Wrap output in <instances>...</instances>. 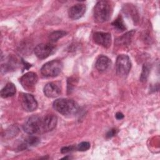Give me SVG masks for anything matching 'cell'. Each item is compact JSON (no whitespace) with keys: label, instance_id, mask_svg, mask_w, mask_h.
I'll return each mask as SVG.
<instances>
[{"label":"cell","instance_id":"6da1fadb","mask_svg":"<svg viewBox=\"0 0 160 160\" xmlns=\"http://www.w3.org/2000/svg\"><path fill=\"white\" fill-rule=\"evenodd\" d=\"M53 108L63 116L76 114L79 109L78 104L73 100L61 98L55 100L52 104Z\"/></svg>","mask_w":160,"mask_h":160},{"label":"cell","instance_id":"7a4b0ae2","mask_svg":"<svg viewBox=\"0 0 160 160\" xmlns=\"http://www.w3.org/2000/svg\"><path fill=\"white\" fill-rule=\"evenodd\" d=\"M112 8L108 1L97 2L94 8V18L96 22L102 23L108 21L111 14Z\"/></svg>","mask_w":160,"mask_h":160},{"label":"cell","instance_id":"3957f363","mask_svg":"<svg viewBox=\"0 0 160 160\" xmlns=\"http://www.w3.org/2000/svg\"><path fill=\"white\" fill-rule=\"evenodd\" d=\"M62 69V63L59 60H52L45 63L41 69V74L45 77H56Z\"/></svg>","mask_w":160,"mask_h":160},{"label":"cell","instance_id":"277c9868","mask_svg":"<svg viewBox=\"0 0 160 160\" xmlns=\"http://www.w3.org/2000/svg\"><path fill=\"white\" fill-rule=\"evenodd\" d=\"M131 63L129 56L126 54H120L117 57L116 62V74L120 76H126L129 72Z\"/></svg>","mask_w":160,"mask_h":160},{"label":"cell","instance_id":"5b68a950","mask_svg":"<svg viewBox=\"0 0 160 160\" xmlns=\"http://www.w3.org/2000/svg\"><path fill=\"white\" fill-rule=\"evenodd\" d=\"M41 117L33 115L29 117L24 123L22 128L24 132L29 134L40 133Z\"/></svg>","mask_w":160,"mask_h":160},{"label":"cell","instance_id":"8992f818","mask_svg":"<svg viewBox=\"0 0 160 160\" xmlns=\"http://www.w3.org/2000/svg\"><path fill=\"white\" fill-rule=\"evenodd\" d=\"M19 81L24 89L33 91L38 82V76L35 72H28L21 76Z\"/></svg>","mask_w":160,"mask_h":160},{"label":"cell","instance_id":"52a82bcc","mask_svg":"<svg viewBox=\"0 0 160 160\" xmlns=\"http://www.w3.org/2000/svg\"><path fill=\"white\" fill-rule=\"evenodd\" d=\"M58 122L56 116L53 114H48L41 117V132L40 133L47 132L54 129Z\"/></svg>","mask_w":160,"mask_h":160},{"label":"cell","instance_id":"ba28073f","mask_svg":"<svg viewBox=\"0 0 160 160\" xmlns=\"http://www.w3.org/2000/svg\"><path fill=\"white\" fill-rule=\"evenodd\" d=\"M21 106L24 110L28 112H31L38 108V102L35 98L30 94H22L21 98Z\"/></svg>","mask_w":160,"mask_h":160},{"label":"cell","instance_id":"9c48e42d","mask_svg":"<svg viewBox=\"0 0 160 160\" xmlns=\"http://www.w3.org/2000/svg\"><path fill=\"white\" fill-rule=\"evenodd\" d=\"M54 49V47L52 44L49 43H41L35 47L34 52L39 59H43L51 55Z\"/></svg>","mask_w":160,"mask_h":160},{"label":"cell","instance_id":"30bf717a","mask_svg":"<svg viewBox=\"0 0 160 160\" xmlns=\"http://www.w3.org/2000/svg\"><path fill=\"white\" fill-rule=\"evenodd\" d=\"M93 40L96 44L108 48L111 44V36L108 32H96L93 34Z\"/></svg>","mask_w":160,"mask_h":160},{"label":"cell","instance_id":"8fae6325","mask_svg":"<svg viewBox=\"0 0 160 160\" xmlns=\"http://www.w3.org/2000/svg\"><path fill=\"white\" fill-rule=\"evenodd\" d=\"M86 12V6L84 4H76L71 6L68 10L69 17L72 19H78Z\"/></svg>","mask_w":160,"mask_h":160},{"label":"cell","instance_id":"7c38bea8","mask_svg":"<svg viewBox=\"0 0 160 160\" xmlns=\"http://www.w3.org/2000/svg\"><path fill=\"white\" fill-rule=\"evenodd\" d=\"M43 92L46 97L49 98H54L60 94L61 89L54 82H49L44 87Z\"/></svg>","mask_w":160,"mask_h":160},{"label":"cell","instance_id":"4fadbf2b","mask_svg":"<svg viewBox=\"0 0 160 160\" xmlns=\"http://www.w3.org/2000/svg\"><path fill=\"white\" fill-rule=\"evenodd\" d=\"M111 64L110 59L106 56H100L96 60L95 66L96 69L100 71L106 70Z\"/></svg>","mask_w":160,"mask_h":160},{"label":"cell","instance_id":"5bb4252c","mask_svg":"<svg viewBox=\"0 0 160 160\" xmlns=\"http://www.w3.org/2000/svg\"><path fill=\"white\" fill-rule=\"evenodd\" d=\"M16 93V87L11 83L8 82L1 91V96L3 98H7L12 96Z\"/></svg>","mask_w":160,"mask_h":160},{"label":"cell","instance_id":"9a60e30c","mask_svg":"<svg viewBox=\"0 0 160 160\" xmlns=\"http://www.w3.org/2000/svg\"><path fill=\"white\" fill-rule=\"evenodd\" d=\"M39 142V139L38 137L36 136H29L28 138L26 139L24 143H22L19 149L21 150H23L26 149L28 146H36Z\"/></svg>","mask_w":160,"mask_h":160},{"label":"cell","instance_id":"2e32d148","mask_svg":"<svg viewBox=\"0 0 160 160\" xmlns=\"http://www.w3.org/2000/svg\"><path fill=\"white\" fill-rule=\"evenodd\" d=\"M66 34H67V32L64 31H61V30L56 31L50 34V35L49 36V39L51 42H56L58 39L65 36L66 35Z\"/></svg>","mask_w":160,"mask_h":160},{"label":"cell","instance_id":"e0dca14e","mask_svg":"<svg viewBox=\"0 0 160 160\" xmlns=\"http://www.w3.org/2000/svg\"><path fill=\"white\" fill-rule=\"evenodd\" d=\"M112 25L119 31H124L126 29V26L121 16H119L112 22Z\"/></svg>","mask_w":160,"mask_h":160},{"label":"cell","instance_id":"ac0fdd59","mask_svg":"<svg viewBox=\"0 0 160 160\" xmlns=\"http://www.w3.org/2000/svg\"><path fill=\"white\" fill-rule=\"evenodd\" d=\"M150 72V66L148 64H144L142 66L141 74L140 76V81L142 82L146 81Z\"/></svg>","mask_w":160,"mask_h":160},{"label":"cell","instance_id":"d6986e66","mask_svg":"<svg viewBox=\"0 0 160 160\" xmlns=\"http://www.w3.org/2000/svg\"><path fill=\"white\" fill-rule=\"evenodd\" d=\"M134 33V31H131L130 32H127L126 34H124V36H122V37H121L119 38V40H118V42L120 43H123L124 44L129 43V40H131L133 34Z\"/></svg>","mask_w":160,"mask_h":160},{"label":"cell","instance_id":"ffe728a7","mask_svg":"<svg viewBox=\"0 0 160 160\" xmlns=\"http://www.w3.org/2000/svg\"><path fill=\"white\" fill-rule=\"evenodd\" d=\"M89 148H90V143L86 141L81 142V143L78 144L77 146L76 147V149L79 151H85L88 150Z\"/></svg>","mask_w":160,"mask_h":160},{"label":"cell","instance_id":"44dd1931","mask_svg":"<svg viewBox=\"0 0 160 160\" xmlns=\"http://www.w3.org/2000/svg\"><path fill=\"white\" fill-rule=\"evenodd\" d=\"M76 149V147H74V146H66V147H63L61 149V152L62 154H65L69 152H71L73 150H74Z\"/></svg>","mask_w":160,"mask_h":160},{"label":"cell","instance_id":"7402d4cb","mask_svg":"<svg viewBox=\"0 0 160 160\" xmlns=\"http://www.w3.org/2000/svg\"><path fill=\"white\" fill-rule=\"evenodd\" d=\"M116 133H117V130L116 129H112L108 132V133L106 134V137L108 138H111L113 137L114 135H116Z\"/></svg>","mask_w":160,"mask_h":160},{"label":"cell","instance_id":"603a6c76","mask_svg":"<svg viewBox=\"0 0 160 160\" xmlns=\"http://www.w3.org/2000/svg\"><path fill=\"white\" fill-rule=\"evenodd\" d=\"M116 119H122L123 118H124V115L122 113L120 112H118L116 114Z\"/></svg>","mask_w":160,"mask_h":160}]
</instances>
